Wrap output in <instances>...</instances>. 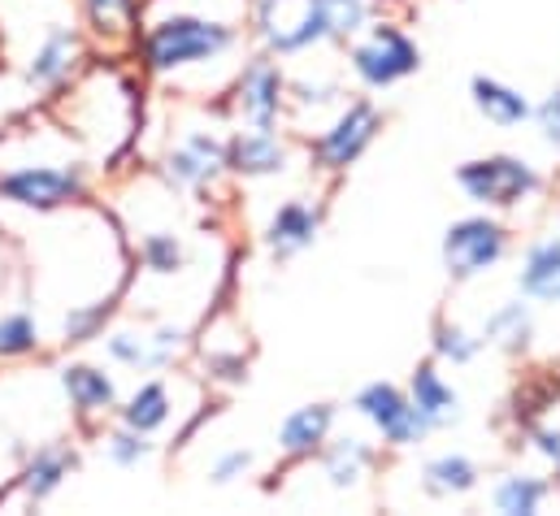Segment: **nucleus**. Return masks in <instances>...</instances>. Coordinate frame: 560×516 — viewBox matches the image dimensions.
<instances>
[{
  "mask_svg": "<svg viewBox=\"0 0 560 516\" xmlns=\"http://www.w3.org/2000/svg\"><path fill=\"white\" fill-rule=\"evenodd\" d=\"M261 35L279 52H300L313 39L348 35L365 22L361 0H261Z\"/></svg>",
  "mask_w": 560,
  "mask_h": 516,
  "instance_id": "1",
  "label": "nucleus"
},
{
  "mask_svg": "<svg viewBox=\"0 0 560 516\" xmlns=\"http://www.w3.org/2000/svg\"><path fill=\"white\" fill-rule=\"evenodd\" d=\"M226 44H231L226 26H213L200 17H170L148 35V61L156 70H174L187 61H205V57L222 52Z\"/></svg>",
  "mask_w": 560,
  "mask_h": 516,
  "instance_id": "2",
  "label": "nucleus"
},
{
  "mask_svg": "<svg viewBox=\"0 0 560 516\" xmlns=\"http://www.w3.org/2000/svg\"><path fill=\"white\" fill-rule=\"evenodd\" d=\"M460 187L482 204H513V200L530 196L539 187V178L530 174V165H522L513 156H491V161L465 165L460 169Z\"/></svg>",
  "mask_w": 560,
  "mask_h": 516,
  "instance_id": "3",
  "label": "nucleus"
},
{
  "mask_svg": "<svg viewBox=\"0 0 560 516\" xmlns=\"http://www.w3.org/2000/svg\"><path fill=\"white\" fill-rule=\"evenodd\" d=\"M500 257H504V231L495 222H482V218H469V222L452 226L447 239H443V260L456 278H474Z\"/></svg>",
  "mask_w": 560,
  "mask_h": 516,
  "instance_id": "4",
  "label": "nucleus"
},
{
  "mask_svg": "<svg viewBox=\"0 0 560 516\" xmlns=\"http://www.w3.org/2000/svg\"><path fill=\"white\" fill-rule=\"evenodd\" d=\"M352 61H357V74H361L365 83L387 87V83H396V79H405V74L418 70V48H413L400 31L378 26V31L357 48Z\"/></svg>",
  "mask_w": 560,
  "mask_h": 516,
  "instance_id": "5",
  "label": "nucleus"
},
{
  "mask_svg": "<svg viewBox=\"0 0 560 516\" xmlns=\"http://www.w3.org/2000/svg\"><path fill=\"white\" fill-rule=\"evenodd\" d=\"M357 408H361V412H365L392 443H413L421 430H425V421L418 417V408H413L396 387H383V383L361 390Z\"/></svg>",
  "mask_w": 560,
  "mask_h": 516,
  "instance_id": "6",
  "label": "nucleus"
},
{
  "mask_svg": "<svg viewBox=\"0 0 560 516\" xmlns=\"http://www.w3.org/2000/svg\"><path fill=\"white\" fill-rule=\"evenodd\" d=\"M74 191H79V174H66V169H18V174L0 178V196L31 204V209L66 204Z\"/></svg>",
  "mask_w": 560,
  "mask_h": 516,
  "instance_id": "7",
  "label": "nucleus"
},
{
  "mask_svg": "<svg viewBox=\"0 0 560 516\" xmlns=\"http://www.w3.org/2000/svg\"><path fill=\"white\" fill-rule=\"evenodd\" d=\"M374 127H378V114L370 109V105H352L335 127L326 130V139H322V161L326 165H348V161H357L361 156V148L374 139Z\"/></svg>",
  "mask_w": 560,
  "mask_h": 516,
  "instance_id": "8",
  "label": "nucleus"
},
{
  "mask_svg": "<svg viewBox=\"0 0 560 516\" xmlns=\"http://www.w3.org/2000/svg\"><path fill=\"white\" fill-rule=\"evenodd\" d=\"M279 74L270 66H253L244 74V87H240V101H244V114L257 122V130H270L275 114H279Z\"/></svg>",
  "mask_w": 560,
  "mask_h": 516,
  "instance_id": "9",
  "label": "nucleus"
},
{
  "mask_svg": "<svg viewBox=\"0 0 560 516\" xmlns=\"http://www.w3.org/2000/svg\"><path fill=\"white\" fill-rule=\"evenodd\" d=\"M326 430H330V408H326V403L300 408V412H291V417L282 421V430H279L282 452L304 456V452H313V447L326 438Z\"/></svg>",
  "mask_w": 560,
  "mask_h": 516,
  "instance_id": "10",
  "label": "nucleus"
},
{
  "mask_svg": "<svg viewBox=\"0 0 560 516\" xmlns=\"http://www.w3.org/2000/svg\"><path fill=\"white\" fill-rule=\"evenodd\" d=\"M413 408L425 425H452L456 421V395L443 387V378L434 370H421L413 378Z\"/></svg>",
  "mask_w": 560,
  "mask_h": 516,
  "instance_id": "11",
  "label": "nucleus"
},
{
  "mask_svg": "<svg viewBox=\"0 0 560 516\" xmlns=\"http://www.w3.org/2000/svg\"><path fill=\"white\" fill-rule=\"evenodd\" d=\"M522 291L535 295V300H560V244H539L526 257Z\"/></svg>",
  "mask_w": 560,
  "mask_h": 516,
  "instance_id": "12",
  "label": "nucleus"
},
{
  "mask_svg": "<svg viewBox=\"0 0 560 516\" xmlns=\"http://www.w3.org/2000/svg\"><path fill=\"white\" fill-rule=\"evenodd\" d=\"M474 105H478L491 122H500V127H517V122L530 114V105H526L517 92H509V87H500V83H491V79H474Z\"/></svg>",
  "mask_w": 560,
  "mask_h": 516,
  "instance_id": "13",
  "label": "nucleus"
},
{
  "mask_svg": "<svg viewBox=\"0 0 560 516\" xmlns=\"http://www.w3.org/2000/svg\"><path fill=\"white\" fill-rule=\"evenodd\" d=\"M231 161L244 174H275V169H282V148L270 139V130H253V134L235 139Z\"/></svg>",
  "mask_w": 560,
  "mask_h": 516,
  "instance_id": "14",
  "label": "nucleus"
},
{
  "mask_svg": "<svg viewBox=\"0 0 560 516\" xmlns=\"http://www.w3.org/2000/svg\"><path fill=\"white\" fill-rule=\"evenodd\" d=\"M313 235H317V218H313V209H304V204L279 209V218H275V226H270V244H275L279 253H300L304 244H313Z\"/></svg>",
  "mask_w": 560,
  "mask_h": 516,
  "instance_id": "15",
  "label": "nucleus"
},
{
  "mask_svg": "<svg viewBox=\"0 0 560 516\" xmlns=\"http://www.w3.org/2000/svg\"><path fill=\"white\" fill-rule=\"evenodd\" d=\"M218 165H222V148L213 139H205V134H196L183 152H174V174L183 183H205V178L218 174Z\"/></svg>",
  "mask_w": 560,
  "mask_h": 516,
  "instance_id": "16",
  "label": "nucleus"
},
{
  "mask_svg": "<svg viewBox=\"0 0 560 516\" xmlns=\"http://www.w3.org/2000/svg\"><path fill=\"white\" fill-rule=\"evenodd\" d=\"M66 390H70V399L79 408H105V403H114V383L105 374L88 370V365L66 370Z\"/></svg>",
  "mask_w": 560,
  "mask_h": 516,
  "instance_id": "17",
  "label": "nucleus"
},
{
  "mask_svg": "<svg viewBox=\"0 0 560 516\" xmlns=\"http://www.w3.org/2000/svg\"><path fill=\"white\" fill-rule=\"evenodd\" d=\"M70 456L66 452H39L35 456V465L26 469V495L31 500H44V495H52L57 486H61V478L70 473Z\"/></svg>",
  "mask_w": 560,
  "mask_h": 516,
  "instance_id": "18",
  "label": "nucleus"
},
{
  "mask_svg": "<svg viewBox=\"0 0 560 516\" xmlns=\"http://www.w3.org/2000/svg\"><path fill=\"white\" fill-rule=\"evenodd\" d=\"M474 478H478L474 465L460 460V456H443V460L425 465V482H430V491H439V495H460V491L474 486Z\"/></svg>",
  "mask_w": 560,
  "mask_h": 516,
  "instance_id": "19",
  "label": "nucleus"
},
{
  "mask_svg": "<svg viewBox=\"0 0 560 516\" xmlns=\"http://www.w3.org/2000/svg\"><path fill=\"white\" fill-rule=\"evenodd\" d=\"M495 504H500V513H513V516L539 513V504H544V482H535V478H509V482L495 491Z\"/></svg>",
  "mask_w": 560,
  "mask_h": 516,
  "instance_id": "20",
  "label": "nucleus"
},
{
  "mask_svg": "<svg viewBox=\"0 0 560 516\" xmlns=\"http://www.w3.org/2000/svg\"><path fill=\"white\" fill-rule=\"evenodd\" d=\"M170 417V399H165V387H143L136 399H131V408H127V425L131 430H140V434H148V430H156L161 421Z\"/></svg>",
  "mask_w": 560,
  "mask_h": 516,
  "instance_id": "21",
  "label": "nucleus"
},
{
  "mask_svg": "<svg viewBox=\"0 0 560 516\" xmlns=\"http://www.w3.org/2000/svg\"><path fill=\"white\" fill-rule=\"evenodd\" d=\"M70 61H74V39H70V35H52V39L39 48V57H35L31 79H35V83H52V79H61V74L70 70Z\"/></svg>",
  "mask_w": 560,
  "mask_h": 516,
  "instance_id": "22",
  "label": "nucleus"
},
{
  "mask_svg": "<svg viewBox=\"0 0 560 516\" xmlns=\"http://www.w3.org/2000/svg\"><path fill=\"white\" fill-rule=\"evenodd\" d=\"M361 469H365V447H361L357 438L339 443L335 456H330V482H335V486H352V482L361 478Z\"/></svg>",
  "mask_w": 560,
  "mask_h": 516,
  "instance_id": "23",
  "label": "nucleus"
},
{
  "mask_svg": "<svg viewBox=\"0 0 560 516\" xmlns=\"http://www.w3.org/2000/svg\"><path fill=\"white\" fill-rule=\"evenodd\" d=\"M35 348V326H31V317H4L0 321V356H22V352H31Z\"/></svg>",
  "mask_w": 560,
  "mask_h": 516,
  "instance_id": "24",
  "label": "nucleus"
},
{
  "mask_svg": "<svg viewBox=\"0 0 560 516\" xmlns=\"http://www.w3.org/2000/svg\"><path fill=\"white\" fill-rule=\"evenodd\" d=\"M88 13L101 31H122L131 22V0H88Z\"/></svg>",
  "mask_w": 560,
  "mask_h": 516,
  "instance_id": "25",
  "label": "nucleus"
},
{
  "mask_svg": "<svg viewBox=\"0 0 560 516\" xmlns=\"http://www.w3.org/2000/svg\"><path fill=\"white\" fill-rule=\"evenodd\" d=\"M143 257H148V265H152L156 273H174V269L183 265V253H178V244H174L170 235H152V239L143 244Z\"/></svg>",
  "mask_w": 560,
  "mask_h": 516,
  "instance_id": "26",
  "label": "nucleus"
},
{
  "mask_svg": "<svg viewBox=\"0 0 560 516\" xmlns=\"http://www.w3.org/2000/svg\"><path fill=\"white\" fill-rule=\"evenodd\" d=\"M491 335L504 339V343H526V317H522V308L495 313V317H491Z\"/></svg>",
  "mask_w": 560,
  "mask_h": 516,
  "instance_id": "27",
  "label": "nucleus"
},
{
  "mask_svg": "<svg viewBox=\"0 0 560 516\" xmlns=\"http://www.w3.org/2000/svg\"><path fill=\"white\" fill-rule=\"evenodd\" d=\"M439 352L452 356V361H469L478 352V343H469L460 330H439Z\"/></svg>",
  "mask_w": 560,
  "mask_h": 516,
  "instance_id": "28",
  "label": "nucleus"
},
{
  "mask_svg": "<svg viewBox=\"0 0 560 516\" xmlns=\"http://www.w3.org/2000/svg\"><path fill=\"white\" fill-rule=\"evenodd\" d=\"M143 456H148V443L140 438V430H136V434H118V438H114V460L136 465V460H143Z\"/></svg>",
  "mask_w": 560,
  "mask_h": 516,
  "instance_id": "29",
  "label": "nucleus"
},
{
  "mask_svg": "<svg viewBox=\"0 0 560 516\" xmlns=\"http://www.w3.org/2000/svg\"><path fill=\"white\" fill-rule=\"evenodd\" d=\"M109 348H114V356H118V361H131V365H148V361H156V356H152L143 343H136L131 335H118Z\"/></svg>",
  "mask_w": 560,
  "mask_h": 516,
  "instance_id": "30",
  "label": "nucleus"
},
{
  "mask_svg": "<svg viewBox=\"0 0 560 516\" xmlns=\"http://www.w3.org/2000/svg\"><path fill=\"white\" fill-rule=\"evenodd\" d=\"M539 122H544V134L560 148V92L544 105V109H539Z\"/></svg>",
  "mask_w": 560,
  "mask_h": 516,
  "instance_id": "31",
  "label": "nucleus"
},
{
  "mask_svg": "<svg viewBox=\"0 0 560 516\" xmlns=\"http://www.w3.org/2000/svg\"><path fill=\"white\" fill-rule=\"evenodd\" d=\"M244 469H248V456H244V452H235V456H226V460L213 469V478H218V482H231V478H235V473H244Z\"/></svg>",
  "mask_w": 560,
  "mask_h": 516,
  "instance_id": "32",
  "label": "nucleus"
}]
</instances>
